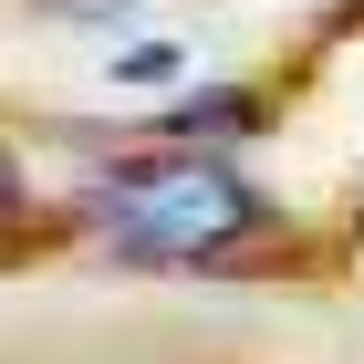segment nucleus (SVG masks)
<instances>
[{"instance_id": "5", "label": "nucleus", "mask_w": 364, "mask_h": 364, "mask_svg": "<svg viewBox=\"0 0 364 364\" xmlns=\"http://www.w3.org/2000/svg\"><path fill=\"white\" fill-rule=\"evenodd\" d=\"M0 219H21V156L0 146Z\"/></svg>"}, {"instance_id": "2", "label": "nucleus", "mask_w": 364, "mask_h": 364, "mask_svg": "<svg viewBox=\"0 0 364 364\" xmlns=\"http://www.w3.org/2000/svg\"><path fill=\"white\" fill-rule=\"evenodd\" d=\"M250 114H260V94H250V84H208V94H188V105L156 114V136H167V156H208V146L250 136Z\"/></svg>"}, {"instance_id": "1", "label": "nucleus", "mask_w": 364, "mask_h": 364, "mask_svg": "<svg viewBox=\"0 0 364 364\" xmlns=\"http://www.w3.org/2000/svg\"><path fill=\"white\" fill-rule=\"evenodd\" d=\"M84 229L125 260H229L250 229H271V198L229 177L219 156H125L105 188H84Z\"/></svg>"}, {"instance_id": "3", "label": "nucleus", "mask_w": 364, "mask_h": 364, "mask_svg": "<svg viewBox=\"0 0 364 364\" xmlns=\"http://www.w3.org/2000/svg\"><path fill=\"white\" fill-rule=\"evenodd\" d=\"M167 73H188L177 42H136V53H114V84H167Z\"/></svg>"}, {"instance_id": "4", "label": "nucleus", "mask_w": 364, "mask_h": 364, "mask_svg": "<svg viewBox=\"0 0 364 364\" xmlns=\"http://www.w3.org/2000/svg\"><path fill=\"white\" fill-rule=\"evenodd\" d=\"M31 11H53V21H114V11H136V0H31Z\"/></svg>"}]
</instances>
